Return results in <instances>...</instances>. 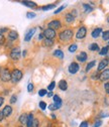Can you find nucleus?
Instances as JSON below:
<instances>
[{
    "mask_svg": "<svg viewBox=\"0 0 109 127\" xmlns=\"http://www.w3.org/2000/svg\"><path fill=\"white\" fill-rule=\"evenodd\" d=\"M22 72L18 69H15L13 70V72L11 73V82L12 83H18L21 79H22Z\"/></svg>",
    "mask_w": 109,
    "mask_h": 127,
    "instance_id": "obj_1",
    "label": "nucleus"
},
{
    "mask_svg": "<svg viewBox=\"0 0 109 127\" xmlns=\"http://www.w3.org/2000/svg\"><path fill=\"white\" fill-rule=\"evenodd\" d=\"M0 79H1L3 82L11 81V74L7 68H3L0 70Z\"/></svg>",
    "mask_w": 109,
    "mask_h": 127,
    "instance_id": "obj_2",
    "label": "nucleus"
},
{
    "mask_svg": "<svg viewBox=\"0 0 109 127\" xmlns=\"http://www.w3.org/2000/svg\"><path fill=\"white\" fill-rule=\"evenodd\" d=\"M72 36H73V30L72 29H66L60 33V39L63 40V41L70 40L72 38Z\"/></svg>",
    "mask_w": 109,
    "mask_h": 127,
    "instance_id": "obj_3",
    "label": "nucleus"
},
{
    "mask_svg": "<svg viewBox=\"0 0 109 127\" xmlns=\"http://www.w3.org/2000/svg\"><path fill=\"white\" fill-rule=\"evenodd\" d=\"M87 34V28L85 26H81L78 29L77 33H76V38L77 39H83Z\"/></svg>",
    "mask_w": 109,
    "mask_h": 127,
    "instance_id": "obj_4",
    "label": "nucleus"
},
{
    "mask_svg": "<svg viewBox=\"0 0 109 127\" xmlns=\"http://www.w3.org/2000/svg\"><path fill=\"white\" fill-rule=\"evenodd\" d=\"M43 36L48 39H54L56 36V30L51 29V28H46L43 31Z\"/></svg>",
    "mask_w": 109,
    "mask_h": 127,
    "instance_id": "obj_5",
    "label": "nucleus"
},
{
    "mask_svg": "<svg viewBox=\"0 0 109 127\" xmlns=\"http://www.w3.org/2000/svg\"><path fill=\"white\" fill-rule=\"evenodd\" d=\"M79 70H80V66L78 65V63H72V64H70V66H69V73L70 74H72V75H75V74H77L78 72H79Z\"/></svg>",
    "mask_w": 109,
    "mask_h": 127,
    "instance_id": "obj_6",
    "label": "nucleus"
},
{
    "mask_svg": "<svg viewBox=\"0 0 109 127\" xmlns=\"http://www.w3.org/2000/svg\"><path fill=\"white\" fill-rule=\"evenodd\" d=\"M20 57V49L19 47H14L12 49V51L10 52V58L14 61H17Z\"/></svg>",
    "mask_w": 109,
    "mask_h": 127,
    "instance_id": "obj_7",
    "label": "nucleus"
},
{
    "mask_svg": "<svg viewBox=\"0 0 109 127\" xmlns=\"http://www.w3.org/2000/svg\"><path fill=\"white\" fill-rule=\"evenodd\" d=\"M48 26H49V28L56 30V29H58V28H60V27H61V22H60V20L55 19V20H52L51 22H49Z\"/></svg>",
    "mask_w": 109,
    "mask_h": 127,
    "instance_id": "obj_8",
    "label": "nucleus"
},
{
    "mask_svg": "<svg viewBox=\"0 0 109 127\" xmlns=\"http://www.w3.org/2000/svg\"><path fill=\"white\" fill-rule=\"evenodd\" d=\"M108 64H109V61L107 60V59H104V60H102L100 63H99V65H98V72H100V71H104L105 70V68L108 66Z\"/></svg>",
    "mask_w": 109,
    "mask_h": 127,
    "instance_id": "obj_9",
    "label": "nucleus"
},
{
    "mask_svg": "<svg viewBox=\"0 0 109 127\" xmlns=\"http://www.w3.org/2000/svg\"><path fill=\"white\" fill-rule=\"evenodd\" d=\"M36 33V28H32L29 29L27 32L25 33V36H24V40L25 41H29L30 39H32V37L34 36V34Z\"/></svg>",
    "mask_w": 109,
    "mask_h": 127,
    "instance_id": "obj_10",
    "label": "nucleus"
},
{
    "mask_svg": "<svg viewBox=\"0 0 109 127\" xmlns=\"http://www.w3.org/2000/svg\"><path fill=\"white\" fill-rule=\"evenodd\" d=\"M100 80L101 81H107L109 80V69H105L104 71H102V73L100 74Z\"/></svg>",
    "mask_w": 109,
    "mask_h": 127,
    "instance_id": "obj_11",
    "label": "nucleus"
},
{
    "mask_svg": "<svg viewBox=\"0 0 109 127\" xmlns=\"http://www.w3.org/2000/svg\"><path fill=\"white\" fill-rule=\"evenodd\" d=\"M87 58H88V56H87V54L85 52H81L79 55L77 56V60L79 61V62H81V63L86 62L87 61Z\"/></svg>",
    "mask_w": 109,
    "mask_h": 127,
    "instance_id": "obj_12",
    "label": "nucleus"
},
{
    "mask_svg": "<svg viewBox=\"0 0 109 127\" xmlns=\"http://www.w3.org/2000/svg\"><path fill=\"white\" fill-rule=\"evenodd\" d=\"M2 113H3L4 117H8V116L11 115V113H12V108H11L9 105L5 106L4 109H3V111H2Z\"/></svg>",
    "mask_w": 109,
    "mask_h": 127,
    "instance_id": "obj_13",
    "label": "nucleus"
},
{
    "mask_svg": "<svg viewBox=\"0 0 109 127\" xmlns=\"http://www.w3.org/2000/svg\"><path fill=\"white\" fill-rule=\"evenodd\" d=\"M17 37H18V33L15 30H10L8 32V38L10 40H15L17 39Z\"/></svg>",
    "mask_w": 109,
    "mask_h": 127,
    "instance_id": "obj_14",
    "label": "nucleus"
},
{
    "mask_svg": "<svg viewBox=\"0 0 109 127\" xmlns=\"http://www.w3.org/2000/svg\"><path fill=\"white\" fill-rule=\"evenodd\" d=\"M101 32H102V28H101V27H98V28H95L94 30L92 31L91 35H92V37L97 38V37L100 35V33H101Z\"/></svg>",
    "mask_w": 109,
    "mask_h": 127,
    "instance_id": "obj_15",
    "label": "nucleus"
},
{
    "mask_svg": "<svg viewBox=\"0 0 109 127\" xmlns=\"http://www.w3.org/2000/svg\"><path fill=\"white\" fill-rule=\"evenodd\" d=\"M35 118H34V114L30 113L27 115V121H26V126L27 127H32L33 126V122H34Z\"/></svg>",
    "mask_w": 109,
    "mask_h": 127,
    "instance_id": "obj_16",
    "label": "nucleus"
},
{
    "mask_svg": "<svg viewBox=\"0 0 109 127\" xmlns=\"http://www.w3.org/2000/svg\"><path fill=\"white\" fill-rule=\"evenodd\" d=\"M59 88L62 90V91H66L68 89V84L65 80H61L60 83H59Z\"/></svg>",
    "mask_w": 109,
    "mask_h": 127,
    "instance_id": "obj_17",
    "label": "nucleus"
},
{
    "mask_svg": "<svg viewBox=\"0 0 109 127\" xmlns=\"http://www.w3.org/2000/svg\"><path fill=\"white\" fill-rule=\"evenodd\" d=\"M21 4L27 6V7H30V8H35L36 7V2H33V1H21Z\"/></svg>",
    "mask_w": 109,
    "mask_h": 127,
    "instance_id": "obj_18",
    "label": "nucleus"
},
{
    "mask_svg": "<svg viewBox=\"0 0 109 127\" xmlns=\"http://www.w3.org/2000/svg\"><path fill=\"white\" fill-rule=\"evenodd\" d=\"M54 56L59 58V59H61V60L64 59V53H63V51H61V50H56L54 52Z\"/></svg>",
    "mask_w": 109,
    "mask_h": 127,
    "instance_id": "obj_19",
    "label": "nucleus"
},
{
    "mask_svg": "<svg viewBox=\"0 0 109 127\" xmlns=\"http://www.w3.org/2000/svg\"><path fill=\"white\" fill-rule=\"evenodd\" d=\"M108 51H109V45H106V46L102 47V49L100 50L99 55H100V56H105V55L108 54Z\"/></svg>",
    "mask_w": 109,
    "mask_h": 127,
    "instance_id": "obj_20",
    "label": "nucleus"
},
{
    "mask_svg": "<svg viewBox=\"0 0 109 127\" xmlns=\"http://www.w3.org/2000/svg\"><path fill=\"white\" fill-rule=\"evenodd\" d=\"M74 20H75V17L73 16L71 13H68V14L66 15V21H67L68 23H72Z\"/></svg>",
    "mask_w": 109,
    "mask_h": 127,
    "instance_id": "obj_21",
    "label": "nucleus"
},
{
    "mask_svg": "<svg viewBox=\"0 0 109 127\" xmlns=\"http://www.w3.org/2000/svg\"><path fill=\"white\" fill-rule=\"evenodd\" d=\"M54 103L58 104V105H62L63 104V101H62V99L58 96V95H54Z\"/></svg>",
    "mask_w": 109,
    "mask_h": 127,
    "instance_id": "obj_22",
    "label": "nucleus"
},
{
    "mask_svg": "<svg viewBox=\"0 0 109 127\" xmlns=\"http://www.w3.org/2000/svg\"><path fill=\"white\" fill-rule=\"evenodd\" d=\"M89 50H90V51H99V45H98L96 42L91 43V44L89 45Z\"/></svg>",
    "mask_w": 109,
    "mask_h": 127,
    "instance_id": "obj_23",
    "label": "nucleus"
},
{
    "mask_svg": "<svg viewBox=\"0 0 109 127\" xmlns=\"http://www.w3.org/2000/svg\"><path fill=\"white\" fill-rule=\"evenodd\" d=\"M96 65V61H92V62H90L88 65H87V67H86V72H89L93 67H94Z\"/></svg>",
    "mask_w": 109,
    "mask_h": 127,
    "instance_id": "obj_24",
    "label": "nucleus"
},
{
    "mask_svg": "<svg viewBox=\"0 0 109 127\" xmlns=\"http://www.w3.org/2000/svg\"><path fill=\"white\" fill-rule=\"evenodd\" d=\"M62 107V105H58V104H51L50 106H49V109L51 110V111H55V110H58V109H60Z\"/></svg>",
    "mask_w": 109,
    "mask_h": 127,
    "instance_id": "obj_25",
    "label": "nucleus"
},
{
    "mask_svg": "<svg viewBox=\"0 0 109 127\" xmlns=\"http://www.w3.org/2000/svg\"><path fill=\"white\" fill-rule=\"evenodd\" d=\"M43 44L45 46H52L54 44V40L53 39H48V38H44L43 40Z\"/></svg>",
    "mask_w": 109,
    "mask_h": 127,
    "instance_id": "obj_26",
    "label": "nucleus"
},
{
    "mask_svg": "<svg viewBox=\"0 0 109 127\" xmlns=\"http://www.w3.org/2000/svg\"><path fill=\"white\" fill-rule=\"evenodd\" d=\"M77 49H78V45L76 44V43H73V44H71L70 46H69V52L70 53H75L76 51H77Z\"/></svg>",
    "mask_w": 109,
    "mask_h": 127,
    "instance_id": "obj_27",
    "label": "nucleus"
},
{
    "mask_svg": "<svg viewBox=\"0 0 109 127\" xmlns=\"http://www.w3.org/2000/svg\"><path fill=\"white\" fill-rule=\"evenodd\" d=\"M19 121L21 124H25L26 125V121H27V115L26 114H22L19 118Z\"/></svg>",
    "mask_w": 109,
    "mask_h": 127,
    "instance_id": "obj_28",
    "label": "nucleus"
},
{
    "mask_svg": "<svg viewBox=\"0 0 109 127\" xmlns=\"http://www.w3.org/2000/svg\"><path fill=\"white\" fill-rule=\"evenodd\" d=\"M55 7H56V4H50V5H46V6H42L41 7V10L46 11V10H51V9H53Z\"/></svg>",
    "mask_w": 109,
    "mask_h": 127,
    "instance_id": "obj_29",
    "label": "nucleus"
},
{
    "mask_svg": "<svg viewBox=\"0 0 109 127\" xmlns=\"http://www.w3.org/2000/svg\"><path fill=\"white\" fill-rule=\"evenodd\" d=\"M83 7H84V9H85V11H86L87 13H90V12L93 11V7L90 6L89 4H83Z\"/></svg>",
    "mask_w": 109,
    "mask_h": 127,
    "instance_id": "obj_30",
    "label": "nucleus"
},
{
    "mask_svg": "<svg viewBox=\"0 0 109 127\" xmlns=\"http://www.w3.org/2000/svg\"><path fill=\"white\" fill-rule=\"evenodd\" d=\"M48 94V91H46L45 89H40L39 91H38V95L40 97H43V96H45V95Z\"/></svg>",
    "mask_w": 109,
    "mask_h": 127,
    "instance_id": "obj_31",
    "label": "nucleus"
},
{
    "mask_svg": "<svg viewBox=\"0 0 109 127\" xmlns=\"http://www.w3.org/2000/svg\"><path fill=\"white\" fill-rule=\"evenodd\" d=\"M103 40H109V30H106L103 32Z\"/></svg>",
    "mask_w": 109,
    "mask_h": 127,
    "instance_id": "obj_32",
    "label": "nucleus"
},
{
    "mask_svg": "<svg viewBox=\"0 0 109 127\" xmlns=\"http://www.w3.org/2000/svg\"><path fill=\"white\" fill-rule=\"evenodd\" d=\"M36 16V14L34 13V12H28V13H26V17H27V18H35Z\"/></svg>",
    "mask_w": 109,
    "mask_h": 127,
    "instance_id": "obj_33",
    "label": "nucleus"
},
{
    "mask_svg": "<svg viewBox=\"0 0 109 127\" xmlns=\"http://www.w3.org/2000/svg\"><path fill=\"white\" fill-rule=\"evenodd\" d=\"M55 87H56V83H55V82H52V83L48 86V90H50V92H52V91L55 89Z\"/></svg>",
    "mask_w": 109,
    "mask_h": 127,
    "instance_id": "obj_34",
    "label": "nucleus"
},
{
    "mask_svg": "<svg viewBox=\"0 0 109 127\" xmlns=\"http://www.w3.org/2000/svg\"><path fill=\"white\" fill-rule=\"evenodd\" d=\"M38 106H39V108H40L41 110H45V108H46V104H45V102H43V101H40L39 104H38Z\"/></svg>",
    "mask_w": 109,
    "mask_h": 127,
    "instance_id": "obj_35",
    "label": "nucleus"
},
{
    "mask_svg": "<svg viewBox=\"0 0 109 127\" xmlns=\"http://www.w3.org/2000/svg\"><path fill=\"white\" fill-rule=\"evenodd\" d=\"M65 7H66V5H63V6L59 7V8H58V9H57V10H56V11H55L54 13H55V14H58V13H60L61 11H63V10L65 9Z\"/></svg>",
    "mask_w": 109,
    "mask_h": 127,
    "instance_id": "obj_36",
    "label": "nucleus"
},
{
    "mask_svg": "<svg viewBox=\"0 0 109 127\" xmlns=\"http://www.w3.org/2000/svg\"><path fill=\"white\" fill-rule=\"evenodd\" d=\"M39 126V121L37 119H35L34 122H33V126L32 127H38Z\"/></svg>",
    "mask_w": 109,
    "mask_h": 127,
    "instance_id": "obj_37",
    "label": "nucleus"
},
{
    "mask_svg": "<svg viewBox=\"0 0 109 127\" xmlns=\"http://www.w3.org/2000/svg\"><path fill=\"white\" fill-rule=\"evenodd\" d=\"M102 125V121L101 120H97L95 123H94V125H93V127H100Z\"/></svg>",
    "mask_w": 109,
    "mask_h": 127,
    "instance_id": "obj_38",
    "label": "nucleus"
},
{
    "mask_svg": "<svg viewBox=\"0 0 109 127\" xmlns=\"http://www.w3.org/2000/svg\"><path fill=\"white\" fill-rule=\"evenodd\" d=\"M27 91H28V92H33V91H34V84H32V83L28 84V86H27Z\"/></svg>",
    "mask_w": 109,
    "mask_h": 127,
    "instance_id": "obj_39",
    "label": "nucleus"
},
{
    "mask_svg": "<svg viewBox=\"0 0 109 127\" xmlns=\"http://www.w3.org/2000/svg\"><path fill=\"white\" fill-rule=\"evenodd\" d=\"M91 78L93 79V80H96V79H99V78H100V75H99L98 73H95V74H93V75L91 76Z\"/></svg>",
    "mask_w": 109,
    "mask_h": 127,
    "instance_id": "obj_40",
    "label": "nucleus"
},
{
    "mask_svg": "<svg viewBox=\"0 0 109 127\" xmlns=\"http://www.w3.org/2000/svg\"><path fill=\"white\" fill-rule=\"evenodd\" d=\"M16 99H17V97L15 96V95H13V96L10 98V103H11V104H14L15 102H16Z\"/></svg>",
    "mask_w": 109,
    "mask_h": 127,
    "instance_id": "obj_41",
    "label": "nucleus"
},
{
    "mask_svg": "<svg viewBox=\"0 0 109 127\" xmlns=\"http://www.w3.org/2000/svg\"><path fill=\"white\" fill-rule=\"evenodd\" d=\"M104 89H105V91H106V93L109 95V82H107V83H105V85H104Z\"/></svg>",
    "mask_w": 109,
    "mask_h": 127,
    "instance_id": "obj_42",
    "label": "nucleus"
},
{
    "mask_svg": "<svg viewBox=\"0 0 109 127\" xmlns=\"http://www.w3.org/2000/svg\"><path fill=\"white\" fill-rule=\"evenodd\" d=\"M4 41H5V37H4V35H3V34H0V45L3 44Z\"/></svg>",
    "mask_w": 109,
    "mask_h": 127,
    "instance_id": "obj_43",
    "label": "nucleus"
},
{
    "mask_svg": "<svg viewBox=\"0 0 109 127\" xmlns=\"http://www.w3.org/2000/svg\"><path fill=\"white\" fill-rule=\"evenodd\" d=\"M79 127H88V122L87 121H83Z\"/></svg>",
    "mask_w": 109,
    "mask_h": 127,
    "instance_id": "obj_44",
    "label": "nucleus"
},
{
    "mask_svg": "<svg viewBox=\"0 0 109 127\" xmlns=\"http://www.w3.org/2000/svg\"><path fill=\"white\" fill-rule=\"evenodd\" d=\"M3 118H4V115H3V113H2V111H0V121H2Z\"/></svg>",
    "mask_w": 109,
    "mask_h": 127,
    "instance_id": "obj_45",
    "label": "nucleus"
},
{
    "mask_svg": "<svg viewBox=\"0 0 109 127\" xmlns=\"http://www.w3.org/2000/svg\"><path fill=\"white\" fill-rule=\"evenodd\" d=\"M101 116H102V118L108 117V116H109V113H101Z\"/></svg>",
    "mask_w": 109,
    "mask_h": 127,
    "instance_id": "obj_46",
    "label": "nucleus"
},
{
    "mask_svg": "<svg viewBox=\"0 0 109 127\" xmlns=\"http://www.w3.org/2000/svg\"><path fill=\"white\" fill-rule=\"evenodd\" d=\"M3 102H4V99H3L2 97H0V107H1V106H2Z\"/></svg>",
    "mask_w": 109,
    "mask_h": 127,
    "instance_id": "obj_47",
    "label": "nucleus"
},
{
    "mask_svg": "<svg viewBox=\"0 0 109 127\" xmlns=\"http://www.w3.org/2000/svg\"><path fill=\"white\" fill-rule=\"evenodd\" d=\"M4 31H7V28H2V29H0V34H2Z\"/></svg>",
    "mask_w": 109,
    "mask_h": 127,
    "instance_id": "obj_48",
    "label": "nucleus"
},
{
    "mask_svg": "<svg viewBox=\"0 0 109 127\" xmlns=\"http://www.w3.org/2000/svg\"><path fill=\"white\" fill-rule=\"evenodd\" d=\"M44 36H43V33H40L39 35H38V39H42Z\"/></svg>",
    "mask_w": 109,
    "mask_h": 127,
    "instance_id": "obj_49",
    "label": "nucleus"
},
{
    "mask_svg": "<svg viewBox=\"0 0 109 127\" xmlns=\"http://www.w3.org/2000/svg\"><path fill=\"white\" fill-rule=\"evenodd\" d=\"M48 96H49V97H53V96H54V94H53V92H49V94H48Z\"/></svg>",
    "mask_w": 109,
    "mask_h": 127,
    "instance_id": "obj_50",
    "label": "nucleus"
},
{
    "mask_svg": "<svg viewBox=\"0 0 109 127\" xmlns=\"http://www.w3.org/2000/svg\"><path fill=\"white\" fill-rule=\"evenodd\" d=\"M51 117H52L53 119H56V115H55V114H52V115H51Z\"/></svg>",
    "mask_w": 109,
    "mask_h": 127,
    "instance_id": "obj_51",
    "label": "nucleus"
},
{
    "mask_svg": "<svg viewBox=\"0 0 109 127\" xmlns=\"http://www.w3.org/2000/svg\"><path fill=\"white\" fill-rule=\"evenodd\" d=\"M26 56V51H23V57H25Z\"/></svg>",
    "mask_w": 109,
    "mask_h": 127,
    "instance_id": "obj_52",
    "label": "nucleus"
},
{
    "mask_svg": "<svg viewBox=\"0 0 109 127\" xmlns=\"http://www.w3.org/2000/svg\"><path fill=\"white\" fill-rule=\"evenodd\" d=\"M107 21H108V23H109V16L107 17Z\"/></svg>",
    "mask_w": 109,
    "mask_h": 127,
    "instance_id": "obj_53",
    "label": "nucleus"
}]
</instances>
